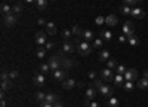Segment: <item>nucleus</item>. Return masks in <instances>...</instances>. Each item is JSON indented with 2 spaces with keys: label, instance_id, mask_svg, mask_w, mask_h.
Returning <instances> with one entry per match:
<instances>
[{
  "label": "nucleus",
  "instance_id": "1",
  "mask_svg": "<svg viewBox=\"0 0 148 107\" xmlns=\"http://www.w3.org/2000/svg\"><path fill=\"white\" fill-rule=\"evenodd\" d=\"M92 48H93V46H92L89 42H82V43H79V46H77V51H79L80 55L86 57V55H89V54L92 52Z\"/></svg>",
  "mask_w": 148,
  "mask_h": 107
},
{
  "label": "nucleus",
  "instance_id": "2",
  "mask_svg": "<svg viewBox=\"0 0 148 107\" xmlns=\"http://www.w3.org/2000/svg\"><path fill=\"white\" fill-rule=\"evenodd\" d=\"M47 64L51 66V70L52 71H55V70L61 68V66H62V58L58 57V55H53V57L49 58V63Z\"/></svg>",
  "mask_w": 148,
  "mask_h": 107
},
{
  "label": "nucleus",
  "instance_id": "3",
  "mask_svg": "<svg viewBox=\"0 0 148 107\" xmlns=\"http://www.w3.org/2000/svg\"><path fill=\"white\" fill-rule=\"evenodd\" d=\"M121 31H123V34H125L126 37L133 36L135 34V26H133V22L132 21H126L125 24H123V27H121Z\"/></svg>",
  "mask_w": 148,
  "mask_h": 107
},
{
  "label": "nucleus",
  "instance_id": "4",
  "mask_svg": "<svg viewBox=\"0 0 148 107\" xmlns=\"http://www.w3.org/2000/svg\"><path fill=\"white\" fill-rule=\"evenodd\" d=\"M99 76L104 82H110V80H114V73H113V70H110V68H102L99 71Z\"/></svg>",
  "mask_w": 148,
  "mask_h": 107
},
{
  "label": "nucleus",
  "instance_id": "5",
  "mask_svg": "<svg viewBox=\"0 0 148 107\" xmlns=\"http://www.w3.org/2000/svg\"><path fill=\"white\" fill-rule=\"evenodd\" d=\"M16 15L14 14H9V15H3V24L6 27H14L15 24H16Z\"/></svg>",
  "mask_w": 148,
  "mask_h": 107
},
{
  "label": "nucleus",
  "instance_id": "6",
  "mask_svg": "<svg viewBox=\"0 0 148 107\" xmlns=\"http://www.w3.org/2000/svg\"><path fill=\"white\" fill-rule=\"evenodd\" d=\"M46 34L47 33H45V31H37L34 36V42L40 46H45L46 45Z\"/></svg>",
  "mask_w": 148,
  "mask_h": 107
},
{
  "label": "nucleus",
  "instance_id": "7",
  "mask_svg": "<svg viewBox=\"0 0 148 107\" xmlns=\"http://www.w3.org/2000/svg\"><path fill=\"white\" fill-rule=\"evenodd\" d=\"M52 76H53V79H55V80H61V82H64V80L67 79V70H61V68H58V70L52 71Z\"/></svg>",
  "mask_w": 148,
  "mask_h": 107
},
{
  "label": "nucleus",
  "instance_id": "8",
  "mask_svg": "<svg viewBox=\"0 0 148 107\" xmlns=\"http://www.w3.org/2000/svg\"><path fill=\"white\" fill-rule=\"evenodd\" d=\"M130 17H132V18H136V19H142V18H145V12H144V9L135 6V8H132Z\"/></svg>",
  "mask_w": 148,
  "mask_h": 107
},
{
  "label": "nucleus",
  "instance_id": "9",
  "mask_svg": "<svg viewBox=\"0 0 148 107\" xmlns=\"http://www.w3.org/2000/svg\"><path fill=\"white\" fill-rule=\"evenodd\" d=\"M136 79H138V71L135 70V68H127L126 73H125V80L133 82V80H136Z\"/></svg>",
  "mask_w": 148,
  "mask_h": 107
},
{
  "label": "nucleus",
  "instance_id": "10",
  "mask_svg": "<svg viewBox=\"0 0 148 107\" xmlns=\"http://www.w3.org/2000/svg\"><path fill=\"white\" fill-rule=\"evenodd\" d=\"M98 92H99L102 97H113V92H114V89L111 88V86H108V85H102L99 89H98Z\"/></svg>",
  "mask_w": 148,
  "mask_h": 107
},
{
  "label": "nucleus",
  "instance_id": "11",
  "mask_svg": "<svg viewBox=\"0 0 148 107\" xmlns=\"http://www.w3.org/2000/svg\"><path fill=\"white\" fill-rule=\"evenodd\" d=\"M45 80H46V77H45L43 73H39V75H36V76L33 77V83H34L37 88H42V86L45 85Z\"/></svg>",
  "mask_w": 148,
  "mask_h": 107
},
{
  "label": "nucleus",
  "instance_id": "12",
  "mask_svg": "<svg viewBox=\"0 0 148 107\" xmlns=\"http://www.w3.org/2000/svg\"><path fill=\"white\" fill-rule=\"evenodd\" d=\"M79 85V82H76V80H74V79H65L64 82H62V88L64 89H73V88H76Z\"/></svg>",
  "mask_w": 148,
  "mask_h": 107
},
{
  "label": "nucleus",
  "instance_id": "13",
  "mask_svg": "<svg viewBox=\"0 0 148 107\" xmlns=\"http://www.w3.org/2000/svg\"><path fill=\"white\" fill-rule=\"evenodd\" d=\"M96 92H98V89L95 88V86H90V88H88V89H86V94H84V100H93L95 97H96Z\"/></svg>",
  "mask_w": 148,
  "mask_h": 107
},
{
  "label": "nucleus",
  "instance_id": "14",
  "mask_svg": "<svg viewBox=\"0 0 148 107\" xmlns=\"http://www.w3.org/2000/svg\"><path fill=\"white\" fill-rule=\"evenodd\" d=\"M62 52L64 54H73L74 52V43L70 40H65L62 45Z\"/></svg>",
  "mask_w": 148,
  "mask_h": 107
},
{
  "label": "nucleus",
  "instance_id": "15",
  "mask_svg": "<svg viewBox=\"0 0 148 107\" xmlns=\"http://www.w3.org/2000/svg\"><path fill=\"white\" fill-rule=\"evenodd\" d=\"M82 37H83L84 42H92V40H95V39H93V31H92V30H83Z\"/></svg>",
  "mask_w": 148,
  "mask_h": 107
},
{
  "label": "nucleus",
  "instance_id": "16",
  "mask_svg": "<svg viewBox=\"0 0 148 107\" xmlns=\"http://www.w3.org/2000/svg\"><path fill=\"white\" fill-rule=\"evenodd\" d=\"M46 33L51 34V36L56 34V24L55 22H47L46 24Z\"/></svg>",
  "mask_w": 148,
  "mask_h": 107
},
{
  "label": "nucleus",
  "instance_id": "17",
  "mask_svg": "<svg viewBox=\"0 0 148 107\" xmlns=\"http://www.w3.org/2000/svg\"><path fill=\"white\" fill-rule=\"evenodd\" d=\"M101 39L104 42H111V39H113V33H111L110 30H102L101 31Z\"/></svg>",
  "mask_w": 148,
  "mask_h": 107
},
{
  "label": "nucleus",
  "instance_id": "18",
  "mask_svg": "<svg viewBox=\"0 0 148 107\" xmlns=\"http://www.w3.org/2000/svg\"><path fill=\"white\" fill-rule=\"evenodd\" d=\"M105 24H107L108 27H116V24H117L116 15H108V17L105 18Z\"/></svg>",
  "mask_w": 148,
  "mask_h": 107
},
{
  "label": "nucleus",
  "instance_id": "19",
  "mask_svg": "<svg viewBox=\"0 0 148 107\" xmlns=\"http://www.w3.org/2000/svg\"><path fill=\"white\" fill-rule=\"evenodd\" d=\"M45 101H46V103H49V104H55V103L58 101V97H56V95H55L53 92H49V94H46Z\"/></svg>",
  "mask_w": 148,
  "mask_h": 107
},
{
  "label": "nucleus",
  "instance_id": "20",
  "mask_svg": "<svg viewBox=\"0 0 148 107\" xmlns=\"http://www.w3.org/2000/svg\"><path fill=\"white\" fill-rule=\"evenodd\" d=\"M73 66H74V61L73 59H68V58H65V59H62V67L64 70H70V68H73Z\"/></svg>",
  "mask_w": 148,
  "mask_h": 107
},
{
  "label": "nucleus",
  "instance_id": "21",
  "mask_svg": "<svg viewBox=\"0 0 148 107\" xmlns=\"http://www.w3.org/2000/svg\"><path fill=\"white\" fill-rule=\"evenodd\" d=\"M0 10H2L3 15L14 14V12H12V6H9V5H6V3H2V6H0Z\"/></svg>",
  "mask_w": 148,
  "mask_h": 107
},
{
  "label": "nucleus",
  "instance_id": "22",
  "mask_svg": "<svg viewBox=\"0 0 148 107\" xmlns=\"http://www.w3.org/2000/svg\"><path fill=\"white\" fill-rule=\"evenodd\" d=\"M120 14H121V15H125V17L130 15V14H132V8H130V6H127V5L120 6Z\"/></svg>",
  "mask_w": 148,
  "mask_h": 107
},
{
  "label": "nucleus",
  "instance_id": "23",
  "mask_svg": "<svg viewBox=\"0 0 148 107\" xmlns=\"http://www.w3.org/2000/svg\"><path fill=\"white\" fill-rule=\"evenodd\" d=\"M123 80H125V76L116 73V76H114V83H116V86H121V88H123Z\"/></svg>",
  "mask_w": 148,
  "mask_h": 107
},
{
  "label": "nucleus",
  "instance_id": "24",
  "mask_svg": "<svg viewBox=\"0 0 148 107\" xmlns=\"http://www.w3.org/2000/svg\"><path fill=\"white\" fill-rule=\"evenodd\" d=\"M36 6L39 10H45L47 8V0H36Z\"/></svg>",
  "mask_w": 148,
  "mask_h": 107
},
{
  "label": "nucleus",
  "instance_id": "25",
  "mask_svg": "<svg viewBox=\"0 0 148 107\" xmlns=\"http://www.w3.org/2000/svg\"><path fill=\"white\" fill-rule=\"evenodd\" d=\"M138 88L139 89H148V79L147 77H142L138 80Z\"/></svg>",
  "mask_w": 148,
  "mask_h": 107
},
{
  "label": "nucleus",
  "instance_id": "26",
  "mask_svg": "<svg viewBox=\"0 0 148 107\" xmlns=\"http://www.w3.org/2000/svg\"><path fill=\"white\" fill-rule=\"evenodd\" d=\"M40 73H43L45 76L49 75V73H52L51 66H49V64H40Z\"/></svg>",
  "mask_w": 148,
  "mask_h": 107
},
{
  "label": "nucleus",
  "instance_id": "27",
  "mask_svg": "<svg viewBox=\"0 0 148 107\" xmlns=\"http://www.w3.org/2000/svg\"><path fill=\"white\" fill-rule=\"evenodd\" d=\"M127 43L130 46H136V45H139V39L133 34V36H130V37H127Z\"/></svg>",
  "mask_w": 148,
  "mask_h": 107
},
{
  "label": "nucleus",
  "instance_id": "28",
  "mask_svg": "<svg viewBox=\"0 0 148 107\" xmlns=\"http://www.w3.org/2000/svg\"><path fill=\"white\" fill-rule=\"evenodd\" d=\"M108 59H110V52L107 49L101 51L99 52V61H108Z\"/></svg>",
  "mask_w": 148,
  "mask_h": 107
},
{
  "label": "nucleus",
  "instance_id": "29",
  "mask_svg": "<svg viewBox=\"0 0 148 107\" xmlns=\"http://www.w3.org/2000/svg\"><path fill=\"white\" fill-rule=\"evenodd\" d=\"M117 61L116 59H113V58H110L108 61H107V68H110V70H114V68H117Z\"/></svg>",
  "mask_w": 148,
  "mask_h": 107
},
{
  "label": "nucleus",
  "instance_id": "30",
  "mask_svg": "<svg viewBox=\"0 0 148 107\" xmlns=\"http://www.w3.org/2000/svg\"><path fill=\"white\" fill-rule=\"evenodd\" d=\"M92 46L95 48V49H101V48L104 46V40L102 39H95L93 43H92Z\"/></svg>",
  "mask_w": 148,
  "mask_h": 107
},
{
  "label": "nucleus",
  "instance_id": "31",
  "mask_svg": "<svg viewBox=\"0 0 148 107\" xmlns=\"http://www.w3.org/2000/svg\"><path fill=\"white\" fill-rule=\"evenodd\" d=\"M34 98H36L37 101H45L46 94H45L43 91H37V92H36V95H34Z\"/></svg>",
  "mask_w": 148,
  "mask_h": 107
},
{
  "label": "nucleus",
  "instance_id": "32",
  "mask_svg": "<svg viewBox=\"0 0 148 107\" xmlns=\"http://www.w3.org/2000/svg\"><path fill=\"white\" fill-rule=\"evenodd\" d=\"M107 104H108V107H119V100L116 97H110Z\"/></svg>",
  "mask_w": 148,
  "mask_h": 107
},
{
  "label": "nucleus",
  "instance_id": "33",
  "mask_svg": "<svg viewBox=\"0 0 148 107\" xmlns=\"http://www.w3.org/2000/svg\"><path fill=\"white\" fill-rule=\"evenodd\" d=\"M12 12H14V15H19L21 12H22V6L19 3L14 5V6H12Z\"/></svg>",
  "mask_w": 148,
  "mask_h": 107
},
{
  "label": "nucleus",
  "instance_id": "34",
  "mask_svg": "<svg viewBox=\"0 0 148 107\" xmlns=\"http://www.w3.org/2000/svg\"><path fill=\"white\" fill-rule=\"evenodd\" d=\"M9 89H10V79L2 80V91L5 92V91H9Z\"/></svg>",
  "mask_w": 148,
  "mask_h": 107
},
{
  "label": "nucleus",
  "instance_id": "35",
  "mask_svg": "<svg viewBox=\"0 0 148 107\" xmlns=\"http://www.w3.org/2000/svg\"><path fill=\"white\" fill-rule=\"evenodd\" d=\"M36 55H37V58H40V59H42V58H45V55H46V49H45L43 46H40L39 49H37Z\"/></svg>",
  "mask_w": 148,
  "mask_h": 107
},
{
  "label": "nucleus",
  "instance_id": "36",
  "mask_svg": "<svg viewBox=\"0 0 148 107\" xmlns=\"http://www.w3.org/2000/svg\"><path fill=\"white\" fill-rule=\"evenodd\" d=\"M71 31H73L74 36H82V33H83V30L80 28V26H73Z\"/></svg>",
  "mask_w": 148,
  "mask_h": 107
},
{
  "label": "nucleus",
  "instance_id": "37",
  "mask_svg": "<svg viewBox=\"0 0 148 107\" xmlns=\"http://www.w3.org/2000/svg\"><path fill=\"white\" fill-rule=\"evenodd\" d=\"M71 36H73V31H71V30L67 28V30L62 31V37H64L65 40H70V39H71Z\"/></svg>",
  "mask_w": 148,
  "mask_h": 107
},
{
  "label": "nucleus",
  "instance_id": "38",
  "mask_svg": "<svg viewBox=\"0 0 148 107\" xmlns=\"http://www.w3.org/2000/svg\"><path fill=\"white\" fill-rule=\"evenodd\" d=\"M123 88H125L126 91H133V82L126 80V83H123Z\"/></svg>",
  "mask_w": 148,
  "mask_h": 107
},
{
  "label": "nucleus",
  "instance_id": "39",
  "mask_svg": "<svg viewBox=\"0 0 148 107\" xmlns=\"http://www.w3.org/2000/svg\"><path fill=\"white\" fill-rule=\"evenodd\" d=\"M126 70H127V68L123 66V64H119V66H117V73H119V75H123V76H125Z\"/></svg>",
  "mask_w": 148,
  "mask_h": 107
},
{
  "label": "nucleus",
  "instance_id": "40",
  "mask_svg": "<svg viewBox=\"0 0 148 107\" xmlns=\"http://www.w3.org/2000/svg\"><path fill=\"white\" fill-rule=\"evenodd\" d=\"M104 22H105V18L104 17H96L95 18V24H96V26H102Z\"/></svg>",
  "mask_w": 148,
  "mask_h": 107
},
{
  "label": "nucleus",
  "instance_id": "41",
  "mask_svg": "<svg viewBox=\"0 0 148 107\" xmlns=\"http://www.w3.org/2000/svg\"><path fill=\"white\" fill-rule=\"evenodd\" d=\"M102 85H104V83H102V79H95V82H93V86H95L96 89H99Z\"/></svg>",
  "mask_w": 148,
  "mask_h": 107
},
{
  "label": "nucleus",
  "instance_id": "42",
  "mask_svg": "<svg viewBox=\"0 0 148 107\" xmlns=\"http://www.w3.org/2000/svg\"><path fill=\"white\" fill-rule=\"evenodd\" d=\"M123 2H125V5H127V6H133V8L138 5L136 0H123Z\"/></svg>",
  "mask_w": 148,
  "mask_h": 107
},
{
  "label": "nucleus",
  "instance_id": "43",
  "mask_svg": "<svg viewBox=\"0 0 148 107\" xmlns=\"http://www.w3.org/2000/svg\"><path fill=\"white\" fill-rule=\"evenodd\" d=\"M55 48V43H52V42H46V45H45V49L46 51H52Z\"/></svg>",
  "mask_w": 148,
  "mask_h": 107
},
{
  "label": "nucleus",
  "instance_id": "44",
  "mask_svg": "<svg viewBox=\"0 0 148 107\" xmlns=\"http://www.w3.org/2000/svg\"><path fill=\"white\" fill-rule=\"evenodd\" d=\"M9 77H10V80H12V79H16V77H18V71H16V70L10 71V73H9Z\"/></svg>",
  "mask_w": 148,
  "mask_h": 107
},
{
  "label": "nucleus",
  "instance_id": "45",
  "mask_svg": "<svg viewBox=\"0 0 148 107\" xmlns=\"http://www.w3.org/2000/svg\"><path fill=\"white\" fill-rule=\"evenodd\" d=\"M120 43H125V42H127V37H126V36L125 34H121V36H119V39H117Z\"/></svg>",
  "mask_w": 148,
  "mask_h": 107
},
{
  "label": "nucleus",
  "instance_id": "46",
  "mask_svg": "<svg viewBox=\"0 0 148 107\" xmlns=\"http://www.w3.org/2000/svg\"><path fill=\"white\" fill-rule=\"evenodd\" d=\"M86 107H99V104H98L96 101H93V100H92V101H90L88 106H86Z\"/></svg>",
  "mask_w": 148,
  "mask_h": 107
},
{
  "label": "nucleus",
  "instance_id": "47",
  "mask_svg": "<svg viewBox=\"0 0 148 107\" xmlns=\"http://www.w3.org/2000/svg\"><path fill=\"white\" fill-rule=\"evenodd\" d=\"M39 107H53V104H49V103H46V101H42Z\"/></svg>",
  "mask_w": 148,
  "mask_h": 107
},
{
  "label": "nucleus",
  "instance_id": "48",
  "mask_svg": "<svg viewBox=\"0 0 148 107\" xmlns=\"http://www.w3.org/2000/svg\"><path fill=\"white\" fill-rule=\"evenodd\" d=\"M37 24H39V26H46L47 22H46L43 18H39V19H37Z\"/></svg>",
  "mask_w": 148,
  "mask_h": 107
},
{
  "label": "nucleus",
  "instance_id": "49",
  "mask_svg": "<svg viewBox=\"0 0 148 107\" xmlns=\"http://www.w3.org/2000/svg\"><path fill=\"white\" fill-rule=\"evenodd\" d=\"M0 79H2V80H8V79H10V77H9V75L6 73V71H3V73H2V77H0Z\"/></svg>",
  "mask_w": 148,
  "mask_h": 107
},
{
  "label": "nucleus",
  "instance_id": "50",
  "mask_svg": "<svg viewBox=\"0 0 148 107\" xmlns=\"http://www.w3.org/2000/svg\"><path fill=\"white\" fill-rule=\"evenodd\" d=\"M88 76H89V79H95L96 77V73H95V71H89Z\"/></svg>",
  "mask_w": 148,
  "mask_h": 107
},
{
  "label": "nucleus",
  "instance_id": "51",
  "mask_svg": "<svg viewBox=\"0 0 148 107\" xmlns=\"http://www.w3.org/2000/svg\"><path fill=\"white\" fill-rule=\"evenodd\" d=\"M53 107H64V104L61 103V101H56V103L53 104Z\"/></svg>",
  "mask_w": 148,
  "mask_h": 107
},
{
  "label": "nucleus",
  "instance_id": "52",
  "mask_svg": "<svg viewBox=\"0 0 148 107\" xmlns=\"http://www.w3.org/2000/svg\"><path fill=\"white\" fill-rule=\"evenodd\" d=\"M144 77H147V79H148V70H145V71H144Z\"/></svg>",
  "mask_w": 148,
  "mask_h": 107
},
{
  "label": "nucleus",
  "instance_id": "53",
  "mask_svg": "<svg viewBox=\"0 0 148 107\" xmlns=\"http://www.w3.org/2000/svg\"><path fill=\"white\" fill-rule=\"evenodd\" d=\"M27 3H36V0H25Z\"/></svg>",
  "mask_w": 148,
  "mask_h": 107
},
{
  "label": "nucleus",
  "instance_id": "54",
  "mask_svg": "<svg viewBox=\"0 0 148 107\" xmlns=\"http://www.w3.org/2000/svg\"><path fill=\"white\" fill-rule=\"evenodd\" d=\"M136 2H138V3H141V2H144V0H136Z\"/></svg>",
  "mask_w": 148,
  "mask_h": 107
},
{
  "label": "nucleus",
  "instance_id": "55",
  "mask_svg": "<svg viewBox=\"0 0 148 107\" xmlns=\"http://www.w3.org/2000/svg\"><path fill=\"white\" fill-rule=\"evenodd\" d=\"M52 2H56V0H52Z\"/></svg>",
  "mask_w": 148,
  "mask_h": 107
}]
</instances>
